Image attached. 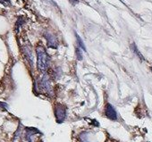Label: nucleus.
Instances as JSON below:
<instances>
[{
  "label": "nucleus",
  "mask_w": 152,
  "mask_h": 142,
  "mask_svg": "<svg viewBox=\"0 0 152 142\" xmlns=\"http://www.w3.org/2000/svg\"><path fill=\"white\" fill-rule=\"evenodd\" d=\"M39 90L41 92H43V93H45V94H47L48 96L53 95V88L51 86L50 80H49V78L47 75H44L43 78L40 80L39 86Z\"/></svg>",
  "instance_id": "f03ea898"
},
{
  "label": "nucleus",
  "mask_w": 152,
  "mask_h": 142,
  "mask_svg": "<svg viewBox=\"0 0 152 142\" xmlns=\"http://www.w3.org/2000/svg\"><path fill=\"white\" fill-rule=\"evenodd\" d=\"M54 114L56 122L62 123L66 117V108L62 104H56L54 108Z\"/></svg>",
  "instance_id": "7ed1b4c3"
},
{
  "label": "nucleus",
  "mask_w": 152,
  "mask_h": 142,
  "mask_svg": "<svg viewBox=\"0 0 152 142\" xmlns=\"http://www.w3.org/2000/svg\"><path fill=\"white\" fill-rule=\"evenodd\" d=\"M24 55L26 56V58L28 59L29 63L32 65V62H33V58H32V55H31V48H29L28 47H24Z\"/></svg>",
  "instance_id": "423d86ee"
},
{
  "label": "nucleus",
  "mask_w": 152,
  "mask_h": 142,
  "mask_svg": "<svg viewBox=\"0 0 152 142\" xmlns=\"http://www.w3.org/2000/svg\"><path fill=\"white\" fill-rule=\"evenodd\" d=\"M7 107V105L6 103H2V102H0V109H2V110H6Z\"/></svg>",
  "instance_id": "9b49d317"
},
{
  "label": "nucleus",
  "mask_w": 152,
  "mask_h": 142,
  "mask_svg": "<svg viewBox=\"0 0 152 142\" xmlns=\"http://www.w3.org/2000/svg\"><path fill=\"white\" fill-rule=\"evenodd\" d=\"M69 2L72 5V6H75L76 4L79 3V0H69Z\"/></svg>",
  "instance_id": "f8f14e48"
},
{
  "label": "nucleus",
  "mask_w": 152,
  "mask_h": 142,
  "mask_svg": "<svg viewBox=\"0 0 152 142\" xmlns=\"http://www.w3.org/2000/svg\"><path fill=\"white\" fill-rule=\"evenodd\" d=\"M131 48H132V50L135 53V55H138V57H139L140 60H142V61L144 60V57L142 56V55L140 54V52L139 51V49L137 48V47H136V45H135L134 43H132V44L131 45Z\"/></svg>",
  "instance_id": "0eeeda50"
},
{
  "label": "nucleus",
  "mask_w": 152,
  "mask_h": 142,
  "mask_svg": "<svg viewBox=\"0 0 152 142\" xmlns=\"http://www.w3.org/2000/svg\"><path fill=\"white\" fill-rule=\"evenodd\" d=\"M0 3L3 4L4 6H7V7H8V6L11 5L10 0H0Z\"/></svg>",
  "instance_id": "9d476101"
},
{
  "label": "nucleus",
  "mask_w": 152,
  "mask_h": 142,
  "mask_svg": "<svg viewBox=\"0 0 152 142\" xmlns=\"http://www.w3.org/2000/svg\"><path fill=\"white\" fill-rule=\"evenodd\" d=\"M44 37L46 38L47 39V45H48V47H50V48H56L57 46H58V40L56 39V37L52 34V33H45L44 34Z\"/></svg>",
  "instance_id": "20e7f679"
},
{
  "label": "nucleus",
  "mask_w": 152,
  "mask_h": 142,
  "mask_svg": "<svg viewBox=\"0 0 152 142\" xmlns=\"http://www.w3.org/2000/svg\"><path fill=\"white\" fill-rule=\"evenodd\" d=\"M36 53H37V66L39 72L41 73H46L49 68L50 64V57L48 55L46 49L39 46L36 48Z\"/></svg>",
  "instance_id": "f257e3e1"
},
{
  "label": "nucleus",
  "mask_w": 152,
  "mask_h": 142,
  "mask_svg": "<svg viewBox=\"0 0 152 142\" xmlns=\"http://www.w3.org/2000/svg\"><path fill=\"white\" fill-rule=\"evenodd\" d=\"M75 36H76V39H77V44H78V47H79L80 48H82L83 50L86 51V47H85V45H84V43H83V39L80 38V36H79L77 33H75Z\"/></svg>",
  "instance_id": "6e6552de"
},
{
  "label": "nucleus",
  "mask_w": 152,
  "mask_h": 142,
  "mask_svg": "<svg viewBox=\"0 0 152 142\" xmlns=\"http://www.w3.org/2000/svg\"><path fill=\"white\" fill-rule=\"evenodd\" d=\"M75 52H76V56H77V59L81 61L83 59V55H82L81 48L79 47H76V51Z\"/></svg>",
  "instance_id": "1a4fd4ad"
},
{
  "label": "nucleus",
  "mask_w": 152,
  "mask_h": 142,
  "mask_svg": "<svg viewBox=\"0 0 152 142\" xmlns=\"http://www.w3.org/2000/svg\"><path fill=\"white\" fill-rule=\"evenodd\" d=\"M105 114L110 120L115 121L117 119V113H116L115 107L110 104H107L106 108H105Z\"/></svg>",
  "instance_id": "39448f33"
}]
</instances>
